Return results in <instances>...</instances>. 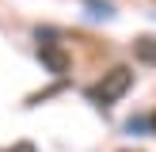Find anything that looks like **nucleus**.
<instances>
[{"label": "nucleus", "mask_w": 156, "mask_h": 152, "mask_svg": "<svg viewBox=\"0 0 156 152\" xmlns=\"http://www.w3.org/2000/svg\"><path fill=\"white\" fill-rule=\"evenodd\" d=\"M152 126H156V122H152Z\"/></svg>", "instance_id": "nucleus-4"}, {"label": "nucleus", "mask_w": 156, "mask_h": 152, "mask_svg": "<svg viewBox=\"0 0 156 152\" xmlns=\"http://www.w3.org/2000/svg\"><path fill=\"white\" fill-rule=\"evenodd\" d=\"M133 53L141 61H149V65H156V38H137V42H133Z\"/></svg>", "instance_id": "nucleus-3"}, {"label": "nucleus", "mask_w": 156, "mask_h": 152, "mask_svg": "<svg viewBox=\"0 0 156 152\" xmlns=\"http://www.w3.org/2000/svg\"><path fill=\"white\" fill-rule=\"evenodd\" d=\"M38 57H42V65L50 68L53 76H65L69 72V53L61 50L57 42H38Z\"/></svg>", "instance_id": "nucleus-2"}, {"label": "nucleus", "mask_w": 156, "mask_h": 152, "mask_svg": "<svg viewBox=\"0 0 156 152\" xmlns=\"http://www.w3.org/2000/svg\"><path fill=\"white\" fill-rule=\"evenodd\" d=\"M129 84H133V72H129L126 65H118V68H111V72H103V80H95L88 88V99L99 103V106H111V103H118L129 91Z\"/></svg>", "instance_id": "nucleus-1"}]
</instances>
